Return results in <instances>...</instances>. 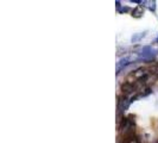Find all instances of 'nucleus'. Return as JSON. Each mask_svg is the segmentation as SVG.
I'll list each match as a JSON object with an SVG mask.
<instances>
[{"label": "nucleus", "instance_id": "1", "mask_svg": "<svg viewBox=\"0 0 158 143\" xmlns=\"http://www.w3.org/2000/svg\"><path fill=\"white\" fill-rule=\"evenodd\" d=\"M157 54V49L148 46V47H143V49H140V51L137 54V56H138V61H151L156 57Z\"/></svg>", "mask_w": 158, "mask_h": 143}, {"label": "nucleus", "instance_id": "2", "mask_svg": "<svg viewBox=\"0 0 158 143\" xmlns=\"http://www.w3.org/2000/svg\"><path fill=\"white\" fill-rule=\"evenodd\" d=\"M135 61H138V56L137 55H128L123 57V58H120L119 62L117 63V74H119L123 68L130 66L131 63H135Z\"/></svg>", "mask_w": 158, "mask_h": 143}, {"label": "nucleus", "instance_id": "3", "mask_svg": "<svg viewBox=\"0 0 158 143\" xmlns=\"http://www.w3.org/2000/svg\"><path fill=\"white\" fill-rule=\"evenodd\" d=\"M131 16L133 17V18H142V17L144 16V7H143L142 5L135 6V7L131 11Z\"/></svg>", "mask_w": 158, "mask_h": 143}, {"label": "nucleus", "instance_id": "4", "mask_svg": "<svg viewBox=\"0 0 158 143\" xmlns=\"http://www.w3.org/2000/svg\"><path fill=\"white\" fill-rule=\"evenodd\" d=\"M142 6H143V7H146L148 10H150L151 12H156V8H157V2H156V1L148 0V1H143Z\"/></svg>", "mask_w": 158, "mask_h": 143}, {"label": "nucleus", "instance_id": "5", "mask_svg": "<svg viewBox=\"0 0 158 143\" xmlns=\"http://www.w3.org/2000/svg\"><path fill=\"white\" fill-rule=\"evenodd\" d=\"M130 104H131V102L127 99V98H123L121 100H119V106L118 109L120 110V111H126L127 109H128V106H130Z\"/></svg>", "mask_w": 158, "mask_h": 143}, {"label": "nucleus", "instance_id": "6", "mask_svg": "<svg viewBox=\"0 0 158 143\" xmlns=\"http://www.w3.org/2000/svg\"><path fill=\"white\" fill-rule=\"evenodd\" d=\"M145 35H146V32H138V33H135L133 36H132V38H131V41H132V43H137V42H139V41L142 40V38H144L145 37Z\"/></svg>", "mask_w": 158, "mask_h": 143}, {"label": "nucleus", "instance_id": "7", "mask_svg": "<svg viewBox=\"0 0 158 143\" xmlns=\"http://www.w3.org/2000/svg\"><path fill=\"white\" fill-rule=\"evenodd\" d=\"M130 11V7H123V8H120L118 12L119 13H125V12H128Z\"/></svg>", "mask_w": 158, "mask_h": 143}, {"label": "nucleus", "instance_id": "8", "mask_svg": "<svg viewBox=\"0 0 158 143\" xmlns=\"http://www.w3.org/2000/svg\"><path fill=\"white\" fill-rule=\"evenodd\" d=\"M156 41H157V43H158V37H157V38H156Z\"/></svg>", "mask_w": 158, "mask_h": 143}]
</instances>
